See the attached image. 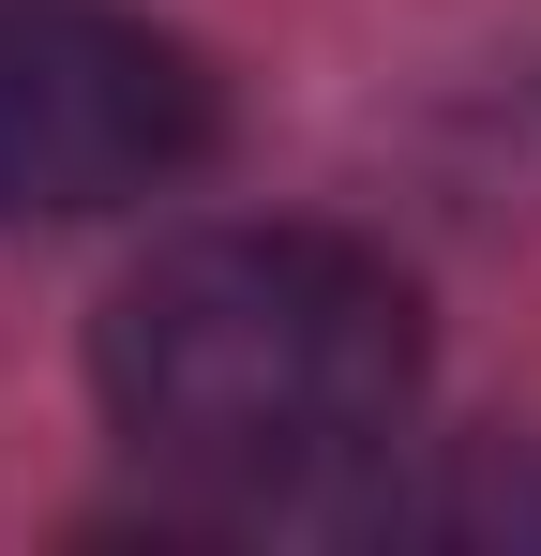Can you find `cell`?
<instances>
[{
  "label": "cell",
  "instance_id": "cell-1",
  "mask_svg": "<svg viewBox=\"0 0 541 556\" xmlns=\"http://www.w3.org/2000/svg\"><path fill=\"white\" fill-rule=\"evenodd\" d=\"M90 376L105 421L211 481L226 527H361V481L422 391V286L331 226H196L121 271Z\"/></svg>",
  "mask_w": 541,
  "mask_h": 556
},
{
  "label": "cell",
  "instance_id": "cell-2",
  "mask_svg": "<svg viewBox=\"0 0 541 556\" xmlns=\"http://www.w3.org/2000/svg\"><path fill=\"white\" fill-rule=\"evenodd\" d=\"M196 46L105 0H0V226H90L136 211L211 151Z\"/></svg>",
  "mask_w": 541,
  "mask_h": 556
}]
</instances>
